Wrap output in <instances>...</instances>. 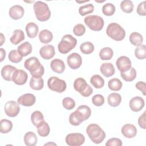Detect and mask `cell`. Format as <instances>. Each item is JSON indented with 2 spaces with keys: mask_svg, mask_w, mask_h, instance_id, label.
I'll return each instance as SVG.
<instances>
[{
  "mask_svg": "<svg viewBox=\"0 0 146 146\" xmlns=\"http://www.w3.org/2000/svg\"><path fill=\"white\" fill-rule=\"evenodd\" d=\"M24 66L26 69L29 71L33 77L40 78L44 74V67L36 57L32 56L27 59L24 62Z\"/></svg>",
  "mask_w": 146,
  "mask_h": 146,
  "instance_id": "1",
  "label": "cell"
},
{
  "mask_svg": "<svg viewBox=\"0 0 146 146\" xmlns=\"http://www.w3.org/2000/svg\"><path fill=\"white\" fill-rule=\"evenodd\" d=\"M86 132L90 139L95 144L101 143L106 138V133L96 124H90L86 128Z\"/></svg>",
  "mask_w": 146,
  "mask_h": 146,
  "instance_id": "2",
  "label": "cell"
},
{
  "mask_svg": "<svg viewBox=\"0 0 146 146\" xmlns=\"http://www.w3.org/2000/svg\"><path fill=\"white\" fill-rule=\"evenodd\" d=\"M33 9L37 19L41 22L48 21L51 16V11L48 5L42 1L35 2Z\"/></svg>",
  "mask_w": 146,
  "mask_h": 146,
  "instance_id": "3",
  "label": "cell"
},
{
  "mask_svg": "<svg viewBox=\"0 0 146 146\" xmlns=\"http://www.w3.org/2000/svg\"><path fill=\"white\" fill-rule=\"evenodd\" d=\"M108 36L116 41L122 40L125 36V30L117 23H110L106 29Z\"/></svg>",
  "mask_w": 146,
  "mask_h": 146,
  "instance_id": "4",
  "label": "cell"
},
{
  "mask_svg": "<svg viewBox=\"0 0 146 146\" xmlns=\"http://www.w3.org/2000/svg\"><path fill=\"white\" fill-rule=\"evenodd\" d=\"M77 44V40L70 34L64 35L58 44V49L61 54H67L74 48Z\"/></svg>",
  "mask_w": 146,
  "mask_h": 146,
  "instance_id": "5",
  "label": "cell"
},
{
  "mask_svg": "<svg viewBox=\"0 0 146 146\" xmlns=\"http://www.w3.org/2000/svg\"><path fill=\"white\" fill-rule=\"evenodd\" d=\"M84 22L90 29L95 31L102 30L104 25L103 18L97 15L87 16L84 18Z\"/></svg>",
  "mask_w": 146,
  "mask_h": 146,
  "instance_id": "6",
  "label": "cell"
},
{
  "mask_svg": "<svg viewBox=\"0 0 146 146\" xmlns=\"http://www.w3.org/2000/svg\"><path fill=\"white\" fill-rule=\"evenodd\" d=\"M74 88L83 97H88L93 92L92 88L82 78H76L74 82Z\"/></svg>",
  "mask_w": 146,
  "mask_h": 146,
  "instance_id": "7",
  "label": "cell"
},
{
  "mask_svg": "<svg viewBox=\"0 0 146 146\" xmlns=\"http://www.w3.org/2000/svg\"><path fill=\"white\" fill-rule=\"evenodd\" d=\"M47 86L50 90L53 91L62 93L66 90L67 84L64 80L60 79L57 76H51L47 80Z\"/></svg>",
  "mask_w": 146,
  "mask_h": 146,
  "instance_id": "8",
  "label": "cell"
},
{
  "mask_svg": "<svg viewBox=\"0 0 146 146\" xmlns=\"http://www.w3.org/2000/svg\"><path fill=\"white\" fill-rule=\"evenodd\" d=\"M65 141L70 146H80L84 143L85 137L80 133H71L66 136Z\"/></svg>",
  "mask_w": 146,
  "mask_h": 146,
  "instance_id": "9",
  "label": "cell"
},
{
  "mask_svg": "<svg viewBox=\"0 0 146 146\" xmlns=\"http://www.w3.org/2000/svg\"><path fill=\"white\" fill-rule=\"evenodd\" d=\"M4 110L6 115L10 117L17 116L20 111L19 103L15 101H9L5 104Z\"/></svg>",
  "mask_w": 146,
  "mask_h": 146,
  "instance_id": "10",
  "label": "cell"
},
{
  "mask_svg": "<svg viewBox=\"0 0 146 146\" xmlns=\"http://www.w3.org/2000/svg\"><path fill=\"white\" fill-rule=\"evenodd\" d=\"M78 120L82 123L87 120L91 116V110L86 105H81L74 112Z\"/></svg>",
  "mask_w": 146,
  "mask_h": 146,
  "instance_id": "11",
  "label": "cell"
},
{
  "mask_svg": "<svg viewBox=\"0 0 146 146\" xmlns=\"http://www.w3.org/2000/svg\"><path fill=\"white\" fill-rule=\"evenodd\" d=\"M67 62L71 69L76 70L79 68L82 65V59L78 53L73 52L67 56Z\"/></svg>",
  "mask_w": 146,
  "mask_h": 146,
  "instance_id": "12",
  "label": "cell"
},
{
  "mask_svg": "<svg viewBox=\"0 0 146 146\" xmlns=\"http://www.w3.org/2000/svg\"><path fill=\"white\" fill-rule=\"evenodd\" d=\"M28 79V75L26 71L21 69H17L13 74L12 80L17 85L25 84Z\"/></svg>",
  "mask_w": 146,
  "mask_h": 146,
  "instance_id": "13",
  "label": "cell"
},
{
  "mask_svg": "<svg viewBox=\"0 0 146 146\" xmlns=\"http://www.w3.org/2000/svg\"><path fill=\"white\" fill-rule=\"evenodd\" d=\"M17 102L22 106L30 107L35 104L36 102V98L34 94L27 93L19 96L17 99Z\"/></svg>",
  "mask_w": 146,
  "mask_h": 146,
  "instance_id": "14",
  "label": "cell"
},
{
  "mask_svg": "<svg viewBox=\"0 0 146 146\" xmlns=\"http://www.w3.org/2000/svg\"><path fill=\"white\" fill-rule=\"evenodd\" d=\"M116 66L120 72H125L128 70L132 65L130 59L126 56H121L116 62Z\"/></svg>",
  "mask_w": 146,
  "mask_h": 146,
  "instance_id": "15",
  "label": "cell"
},
{
  "mask_svg": "<svg viewBox=\"0 0 146 146\" xmlns=\"http://www.w3.org/2000/svg\"><path fill=\"white\" fill-rule=\"evenodd\" d=\"M55 54V48L51 44L44 45L39 50V54L40 56L46 60H49L52 58Z\"/></svg>",
  "mask_w": 146,
  "mask_h": 146,
  "instance_id": "16",
  "label": "cell"
},
{
  "mask_svg": "<svg viewBox=\"0 0 146 146\" xmlns=\"http://www.w3.org/2000/svg\"><path fill=\"white\" fill-rule=\"evenodd\" d=\"M131 110L133 112H139L144 107L145 102L143 98L140 96L132 98L129 103Z\"/></svg>",
  "mask_w": 146,
  "mask_h": 146,
  "instance_id": "17",
  "label": "cell"
},
{
  "mask_svg": "<svg viewBox=\"0 0 146 146\" xmlns=\"http://www.w3.org/2000/svg\"><path fill=\"white\" fill-rule=\"evenodd\" d=\"M25 13L24 8L18 5H14L10 7L9 11V16L14 20H18L23 17Z\"/></svg>",
  "mask_w": 146,
  "mask_h": 146,
  "instance_id": "18",
  "label": "cell"
},
{
  "mask_svg": "<svg viewBox=\"0 0 146 146\" xmlns=\"http://www.w3.org/2000/svg\"><path fill=\"white\" fill-rule=\"evenodd\" d=\"M121 132L125 137L131 139L136 135L137 129L133 124H125L122 127Z\"/></svg>",
  "mask_w": 146,
  "mask_h": 146,
  "instance_id": "19",
  "label": "cell"
},
{
  "mask_svg": "<svg viewBox=\"0 0 146 146\" xmlns=\"http://www.w3.org/2000/svg\"><path fill=\"white\" fill-rule=\"evenodd\" d=\"M16 70L17 68L11 65H5L2 67L1 71V76L4 80L7 81H11L12 80L13 74Z\"/></svg>",
  "mask_w": 146,
  "mask_h": 146,
  "instance_id": "20",
  "label": "cell"
},
{
  "mask_svg": "<svg viewBox=\"0 0 146 146\" xmlns=\"http://www.w3.org/2000/svg\"><path fill=\"white\" fill-rule=\"evenodd\" d=\"M50 67L54 72L62 74L65 70V64L63 60L56 58L51 62Z\"/></svg>",
  "mask_w": 146,
  "mask_h": 146,
  "instance_id": "21",
  "label": "cell"
},
{
  "mask_svg": "<svg viewBox=\"0 0 146 146\" xmlns=\"http://www.w3.org/2000/svg\"><path fill=\"white\" fill-rule=\"evenodd\" d=\"M100 70L101 73L105 77H110L112 76L115 72L114 66L111 63H103L100 67Z\"/></svg>",
  "mask_w": 146,
  "mask_h": 146,
  "instance_id": "22",
  "label": "cell"
},
{
  "mask_svg": "<svg viewBox=\"0 0 146 146\" xmlns=\"http://www.w3.org/2000/svg\"><path fill=\"white\" fill-rule=\"evenodd\" d=\"M25 30L28 37L34 38L36 36L38 33L39 27L34 22H29L26 26Z\"/></svg>",
  "mask_w": 146,
  "mask_h": 146,
  "instance_id": "23",
  "label": "cell"
},
{
  "mask_svg": "<svg viewBox=\"0 0 146 146\" xmlns=\"http://www.w3.org/2000/svg\"><path fill=\"white\" fill-rule=\"evenodd\" d=\"M25 39V34L21 29H16L13 31L12 36L10 38V41L13 44H18Z\"/></svg>",
  "mask_w": 146,
  "mask_h": 146,
  "instance_id": "24",
  "label": "cell"
},
{
  "mask_svg": "<svg viewBox=\"0 0 146 146\" xmlns=\"http://www.w3.org/2000/svg\"><path fill=\"white\" fill-rule=\"evenodd\" d=\"M33 50V47L31 43L29 42H25L18 46L17 48V51L19 54L24 57L29 55Z\"/></svg>",
  "mask_w": 146,
  "mask_h": 146,
  "instance_id": "25",
  "label": "cell"
},
{
  "mask_svg": "<svg viewBox=\"0 0 146 146\" xmlns=\"http://www.w3.org/2000/svg\"><path fill=\"white\" fill-rule=\"evenodd\" d=\"M107 102L110 106L113 107H117L120 105L121 102V96L118 93H111L107 98Z\"/></svg>",
  "mask_w": 146,
  "mask_h": 146,
  "instance_id": "26",
  "label": "cell"
},
{
  "mask_svg": "<svg viewBox=\"0 0 146 146\" xmlns=\"http://www.w3.org/2000/svg\"><path fill=\"white\" fill-rule=\"evenodd\" d=\"M23 140L25 144L27 146H35L38 141L37 136L35 133L31 131L27 132L25 133Z\"/></svg>",
  "mask_w": 146,
  "mask_h": 146,
  "instance_id": "27",
  "label": "cell"
},
{
  "mask_svg": "<svg viewBox=\"0 0 146 146\" xmlns=\"http://www.w3.org/2000/svg\"><path fill=\"white\" fill-rule=\"evenodd\" d=\"M37 132L41 137H46L48 136L50 132V128L48 123L44 120L41 121L37 126Z\"/></svg>",
  "mask_w": 146,
  "mask_h": 146,
  "instance_id": "28",
  "label": "cell"
},
{
  "mask_svg": "<svg viewBox=\"0 0 146 146\" xmlns=\"http://www.w3.org/2000/svg\"><path fill=\"white\" fill-rule=\"evenodd\" d=\"M39 39L41 43L47 44L51 42L53 39L52 33L47 29L42 30L39 34Z\"/></svg>",
  "mask_w": 146,
  "mask_h": 146,
  "instance_id": "29",
  "label": "cell"
},
{
  "mask_svg": "<svg viewBox=\"0 0 146 146\" xmlns=\"http://www.w3.org/2000/svg\"><path fill=\"white\" fill-rule=\"evenodd\" d=\"M121 78L126 82H132L136 77V71L133 67H131L125 72H120Z\"/></svg>",
  "mask_w": 146,
  "mask_h": 146,
  "instance_id": "30",
  "label": "cell"
},
{
  "mask_svg": "<svg viewBox=\"0 0 146 146\" xmlns=\"http://www.w3.org/2000/svg\"><path fill=\"white\" fill-rule=\"evenodd\" d=\"M30 87L34 90H40L43 88L44 80L42 78H36L31 77L30 80Z\"/></svg>",
  "mask_w": 146,
  "mask_h": 146,
  "instance_id": "31",
  "label": "cell"
},
{
  "mask_svg": "<svg viewBox=\"0 0 146 146\" xmlns=\"http://www.w3.org/2000/svg\"><path fill=\"white\" fill-rule=\"evenodd\" d=\"M113 55V50L109 47H103L99 51V57L102 60H108L111 59Z\"/></svg>",
  "mask_w": 146,
  "mask_h": 146,
  "instance_id": "32",
  "label": "cell"
},
{
  "mask_svg": "<svg viewBox=\"0 0 146 146\" xmlns=\"http://www.w3.org/2000/svg\"><path fill=\"white\" fill-rule=\"evenodd\" d=\"M129 39L131 43L136 47L142 44L143 42V36L140 33L137 32L132 33L129 35Z\"/></svg>",
  "mask_w": 146,
  "mask_h": 146,
  "instance_id": "33",
  "label": "cell"
},
{
  "mask_svg": "<svg viewBox=\"0 0 146 146\" xmlns=\"http://www.w3.org/2000/svg\"><path fill=\"white\" fill-rule=\"evenodd\" d=\"M13 128L12 122L7 119H2L0 121V132L2 133H7Z\"/></svg>",
  "mask_w": 146,
  "mask_h": 146,
  "instance_id": "34",
  "label": "cell"
},
{
  "mask_svg": "<svg viewBox=\"0 0 146 146\" xmlns=\"http://www.w3.org/2000/svg\"><path fill=\"white\" fill-rule=\"evenodd\" d=\"M90 83L95 88H101L104 85L103 78L99 75H94L90 79Z\"/></svg>",
  "mask_w": 146,
  "mask_h": 146,
  "instance_id": "35",
  "label": "cell"
},
{
  "mask_svg": "<svg viewBox=\"0 0 146 146\" xmlns=\"http://www.w3.org/2000/svg\"><path fill=\"white\" fill-rule=\"evenodd\" d=\"M122 82L121 80L117 78H112L110 79L108 82V88L114 91H117L121 89L122 88Z\"/></svg>",
  "mask_w": 146,
  "mask_h": 146,
  "instance_id": "36",
  "label": "cell"
},
{
  "mask_svg": "<svg viewBox=\"0 0 146 146\" xmlns=\"http://www.w3.org/2000/svg\"><path fill=\"white\" fill-rule=\"evenodd\" d=\"M94 45L90 42H85L80 46V50L84 54H90L94 51Z\"/></svg>",
  "mask_w": 146,
  "mask_h": 146,
  "instance_id": "37",
  "label": "cell"
},
{
  "mask_svg": "<svg viewBox=\"0 0 146 146\" xmlns=\"http://www.w3.org/2000/svg\"><path fill=\"white\" fill-rule=\"evenodd\" d=\"M44 120L42 113L39 111H35L31 115V121L34 125L36 127L41 121Z\"/></svg>",
  "mask_w": 146,
  "mask_h": 146,
  "instance_id": "38",
  "label": "cell"
},
{
  "mask_svg": "<svg viewBox=\"0 0 146 146\" xmlns=\"http://www.w3.org/2000/svg\"><path fill=\"white\" fill-rule=\"evenodd\" d=\"M134 5L132 1L130 0H124L120 3V9L125 13H131L133 10Z\"/></svg>",
  "mask_w": 146,
  "mask_h": 146,
  "instance_id": "39",
  "label": "cell"
},
{
  "mask_svg": "<svg viewBox=\"0 0 146 146\" xmlns=\"http://www.w3.org/2000/svg\"><path fill=\"white\" fill-rule=\"evenodd\" d=\"M135 55L138 59L142 60L146 58V47L145 44H141L135 49Z\"/></svg>",
  "mask_w": 146,
  "mask_h": 146,
  "instance_id": "40",
  "label": "cell"
},
{
  "mask_svg": "<svg viewBox=\"0 0 146 146\" xmlns=\"http://www.w3.org/2000/svg\"><path fill=\"white\" fill-rule=\"evenodd\" d=\"M116 8L113 4L107 3L102 7V12L106 16H112L115 13Z\"/></svg>",
  "mask_w": 146,
  "mask_h": 146,
  "instance_id": "41",
  "label": "cell"
},
{
  "mask_svg": "<svg viewBox=\"0 0 146 146\" xmlns=\"http://www.w3.org/2000/svg\"><path fill=\"white\" fill-rule=\"evenodd\" d=\"M8 58L10 62L14 63H18L22 60L23 56L19 54L17 50H13L10 51Z\"/></svg>",
  "mask_w": 146,
  "mask_h": 146,
  "instance_id": "42",
  "label": "cell"
},
{
  "mask_svg": "<svg viewBox=\"0 0 146 146\" xmlns=\"http://www.w3.org/2000/svg\"><path fill=\"white\" fill-rule=\"evenodd\" d=\"M94 10V6L92 3L87 4L80 6L79 8V13L82 16L92 13Z\"/></svg>",
  "mask_w": 146,
  "mask_h": 146,
  "instance_id": "43",
  "label": "cell"
},
{
  "mask_svg": "<svg viewBox=\"0 0 146 146\" xmlns=\"http://www.w3.org/2000/svg\"><path fill=\"white\" fill-rule=\"evenodd\" d=\"M63 107L67 110H72L75 106V102L73 99L70 97L64 98L62 100Z\"/></svg>",
  "mask_w": 146,
  "mask_h": 146,
  "instance_id": "44",
  "label": "cell"
},
{
  "mask_svg": "<svg viewBox=\"0 0 146 146\" xmlns=\"http://www.w3.org/2000/svg\"><path fill=\"white\" fill-rule=\"evenodd\" d=\"M92 102L95 106H102L104 103V98L102 95L100 94L95 95L92 98Z\"/></svg>",
  "mask_w": 146,
  "mask_h": 146,
  "instance_id": "45",
  "label": "cell"
},
{
  "mask_svg": "<svg viewBox=\"0 0 146 146\" xmlns=\"http://www.w3.org/2000/svg\"><path fill=\"white\" fill-rule=\"evenodd\" d=\"M85 32H86V27L83 25L81 23L76 25L73 29L74 34L78 36H82L83 35H84Z\"/></svg>",
  "mask_w": 146,
  "mask_h": 146,
  "instance_id": "46",
  "label": "cell"
},
{
  "mask_svg": "<svg viewBox=\"0 0 146 146\" xmlns=\"http://www.w3.org/2000/svg\"><path fill=\"white\" fill-rule=\"evenodd\" d=\"M106 146H121L122 141L120 139L113 137L108 139L106 143Z\"/></svg>",
  "mask_w": 146,
  "mask_h": 146,
  "instance_id": "47",
  "label": "cell"
},
{
  "mask_svg": "<svg viewBox=\"0 0 146 146\" xmlns=\"http://www.w3.org/2000/svg\"><path fill=\"white\" fill-rule=\"evenodd\" d=\"M145 3L146 1H143L140 2L136 9V12L137 13L141 16H145L146 15V10H145Z\"/></svg>",
  "mask_w": 146,
  "mask_h": 146,
  "instance_id": "48",
  "label": "cell"
},
{
  "mask_svg": "<svg viewBox=\"0 0 146 146\" xmlns=\"http://www.w3.org/2000/svg\"><path fill=\"white\" fill-rule=\"evenodd\" d=\"M145 83L143 81H139L137 83H136L135 84V87L137 89L139 90L145 96L146 95L145 93V90H146V87H145Z\"/></svg>",
  "mask_w": 146,
  "mask_h": 146,
  "instance_id": "49",
  "label": "cell"
},
{
  "mask_svg": "<svg viewBox=\"0 0 146 146\" xmlns=\"http://www.w3.org/2000/svg\"><path fill=\"white\" fill-rule=\"evenodd\" d=\"M138 124L139 126L144 129H146V122H145V112H144L140 116L138 119Z\"/></svg>",
  "mask_w": 146,
  "mask_h": 146,
  "instance_id": "50",
  "label": "cell"
},
{
  "mask_svg": "<svg viewBox=\"0 0 146 146\" xmlns=\"http://www.w3.org/2000/svg\"><path fill=\"white\" fill-rule=\"evenodd\" d=\"M0 51H1V62H2L5 58V56H6V51L5 50L2 48H0Z\"/></svg>",
  "mask_w": 146,
  "mask_h": 146,
  "instance_id": "51",
  "label": "cell"
},
{
  "mask_svg": "<svg viewBox=\"0 0 146 146\" xmlns=\"http://www.w3.org/2000/svg\"><path fill=\"white\" fill-rule=\"evenodd\" d=\"M5 42V38L3 36V34L1 33V46H2Z\"/></svg>",
  "mask_w": 146,
  "mask_h": 146,
  "instance_id": "52",
  "label": "cell"
},
{
  "mask_svg": "<svg viewBox=\"0 0 146 146\" xmlns=\"http://www.w3.org/2000/svg\"><path fill=\"white\" fill-rule=\"evenodd\" d=\"M56 145V144H55V143H54L51 142V143H46V144H44V145Z\"/></svg>",
  "mask_w": 146,
  "mask_h": 146,
  "instance_id": "53",
  "label": "cell"
},
{
  "mask_svg": "<svg viewBox=\"0 0 146 146\" xmlns=\"http://www.w3.org/2000/svg\"><path fill=\"white\" fill-rule=\"evenodd\" d=\"M89 1L88 0H87V1H82V2H79V1H76V2H77V3H84V2H88Z\"/></svg>",
  "mask_w": 146,
  "mask_h": 146,
  "instance_id": "54",
  "label": "cell"
}]
</instances>
